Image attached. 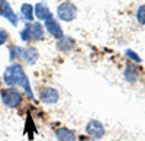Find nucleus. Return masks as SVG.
<instances>
[{
	"instance_id": "f257e3e1",
	"label": "nucleus",
	"mask_w": 145,
	"mask_h": 141,
	"mask_svg": "<svg viewBox=\"0 0 145 141\" xmlns=\"http://www.w3.org/2000/svg\"><path fill=\"white\" fill-rule=\"evenodd\" d=\"M3 80L5 83L10 87H22L28 93V96L32 98V89L29 85V79L26 76V73L23 71V67L18 63H13L6 67L5 74H3Z\"/></svg>"
},
{
	"instance_id": "f03ea898",
	"label": "nucleus",
	"mask_w": 145,
	"mask_h": 141,
	"mask_svg": "<svg viewBox=\"0 0 145 141\" xmlns=\"http://www.w3.org/2000/svg\"><path fill=\"white\" fill-rule=\"evenodd\" d=\"M0 98H2V102L5 106L13 109V108H18L22 102V92L16 87H7L2 90Z\"/></svg>"
},
{
	"instance_id": "7ed1b4c3",
	"label": "nucleus",
	"mask_w": 145,
	"mask_h": 141,
	"mask_svg": "<svg viewBox=\"0 0 145 141\" xmlns=\"http://www.w3.org/2000/svg\"><path fill=\"white\" fill-rule=\"evenodd\" d=\"M77 6L72 2H63L57 6V16L63 22H72L77 18Z\"/></svg>"
},
{
	"instance_id": "20e7f679",
	"label": "nucleus",
	"mask_w": 145,
	"mask_h": 141,
	"mask_svg": "<svg viewBox=\"0 0 145 141\" xmlns=\"http://www.w3.org/2000/svg\"><path fill=\"white\" fill-rule=\"evenodd\" d=\"M25 28L29 33L31 41H42L45 38V28L39 22H28Z\"/></svg>"
},
{
	"instance_id": "39448f33",
	"label": "nucleus",
	"mask_w": 145,
	"mask_h": 141,
	"mask_svg": "<svg viewBox=\"0 0 145 141\" xmlns=\"http://www.w3.org/2000/svg\"><path fill=\"white\" fill-rule=\"evenodd\" d=\"M44 22H45V25H44L45 31L50 33V35H52L55 39H59V38L64 35L61 25H59V22H58L54 16H50V18H48L46 20H44Z\"/></svg>"
},
{
	"instance_id": "423d86ee",
	"label": "nucleus",
	"mask_w": 145,
	"mask_h": 141,
	"mask_svg": "<svg viewBox=\"0 0 145 141\" xmlns=\"http://www.w3.org/2000/svg\"><path fill=\"white\" fill-rule=\"evenodd\" d=\"M86 131L87 134L94 138V140H100L105 137V127L102 122H99L97 119H91L87 122V127H86Z\"/></svg>"
},
{
	"instance_id": "0eeeda50",
	"label": "nucleus",
	"mask_w": 145,
	"mask_h": 141,
	"mask_svg": "<svg viewBox=\"0 0 145 141\" xmlns=\"http://www.w3.org/2000/svg\"><path fill=\"white\" fill-rule=\"evenodd\" d=\"M39 99L44 102V103H48V105H52V103H57L58 99H59V93L57 89L51 87V86H46V87H42L41 92H39Z\"/></svg>"
},
{
	"instance_id": "6e6552de",
	"label": "nucleus",
	"mask_w": 145,
	"mask_h": 141,
	"mask_svg": "<svg viewBox=\"0 0 145 141\" xmlns=\"http://www.w3.org/2000/svg\"><path fill=\"white\" fill-rule=\"evenodd\" d=\"M0 15H2L3 18H6L7 20H10V23H12L13 26H18L19 18L16 16L15 12L12 10L9 2H6V0H0Z\"/></svg>"
},
{
	"instance_id": "1a4fd4ad",
	"label": "nucleus",
	"mask_w": 145,
	"mask_h": 141,
	"mask_svg": "<svg viewBox=\"0 0 145 141\" xmlns=\"http://www.w3.org/2000/svg\"><path fill=\"white\" fill-rule=\"evenodd\" d=\"M57 48L63 52H71L76 48V39L70 35H63L59 39H57Z\"/></svg>"
},
{
	"instance_id": "9d476101",
	"label": "nucleus",
	"mask_w": 145,
	"mask_h": 141,
	"mask_svg": "<svg viewBox=\"0 0 145 141\" xmlns=\"http://www.w3.org/2000/svg\"><path fill=\"white\" fill-rule=\"evenodd\" d=\"M33 15L39 20H46L50 16H52L50 7H48V5L45 2H39V3H36L33 6Z\"/></svg>"
},
{
	"instance_id": "9b49d317",
	"label": "nucleus",
	"mask_w": 145,
	"mask_h": 141,
	"mask_svg": "<svg viewBox=\"0 0 145 141\" xmlns=\"http://www.w3.org/2000/svg\"><path fill=\"white\" fill-rule=\"evenodd\" d=\"M123 77L129 83H135L139 77V68L134 64V63H128L125 66V71H123Z\"/></svg>"
},
{
	"instance_id": "f8f14e48",
	"label": "nucleus",
	"mask_w": 145,
	"mask_h": 141,
	"mask_svg": "<svg viewBox=\"0 0 145 141\" xmlns=\"http://www.w3.org/2000/svg\"><path fill=\"white\" fill-rule=\"evenodd\" d=\"M22 58H23V60H25L29 66L35 64L36 61H38V58H39V51H38V48H36V47H28V48H25V50H23Z\"/></svg>"
},
{
	"instance_id": "ddd939ff",
	"label": "nucleus",
	"mask_w": 145,
	"mask_h": 141,
	"mask_svg": "<svg viewBox=\"0 0 145 141\" xmlns=\"http://www.w3.org/2000/svg\"><path fill=\"white\" fill-rule=\"evenodd\" d=\"M58 141H76V132L70 128H58L55 131Z\"/></svg>"
},
{
	"instance_id": "4468645a",
	"label": "nucleus",
	"mask_w": 145,
	"mask_h": 141,
	"mask_svg": "<svg viewBox=\"0 0 145 141\" xmlns=\"http://www.w3.org/2000/svg\"><path fill=\"white\" fill-rule=\"evenodd\" d=\"M20 13H22V18L25 19L26 22H32L35 15H33V6L31 3H23L20 6Z\"/></svg>"
},
{
	"instance_id": "2eb2a0df",
	"label": "nucleus",
	"mask_w": 145,
	"mask_h": 141,
	"mask_svg": "<svg viewBox=\"0 0 145 141\" xmlns=\"http://www.w3.org/2000/svg\"><path fill=\"white\" fill-rule=\"evenodd\" d=\"M10 60H19L23 55V50L20 47H10Z\"/></svg>"
},
{
	"instance_id": "dca6fc26",
	"label": "nucleus",
	"mask_w": 145,
	"mask_h": 141,
	"mask_svg": "<svg viewBox=\"0 0 145 141\" xmlns=\"http://www.w3.org/2000/svg\"><path fill=\"white\" fill-rule=\"evenodd\" d=\"M137 20L139 25L145 26V5H141L137 9Z\"/></svg>"
},
{
	"instance_id": "f3484780",
	"label": "nucleus",
	"mask_w": 145,
	"mask_h": 141,
	"mask_svg": "<svg viewBox=\"0 0 145 141\" xmlns=\"http://www.w3.org/2000/svg\"><path fill=\"white\" fill-rule=\"evenodd\" d=\"M125 54H126V57L131 58V60H134V63H141V61H142V60H141V57H139L137 52H134L132 50H126Z\"/></svg>"
},
{
	"instance_id": "a211bd4d",
	"label": "nucleus",
	"mask_w": 145,
	"mask_h": 141,
	"mask_svg": "<svg viewBox=\"0 0 145 141\" xmlns=\"http://www.w3.org/2000/svg\"><path fill=\"white\" fill-rule=\"evenodd\" d=\"M9 39V32L3 28H0V45H5Z\"/></svg>"
},
{
	"instance_id": "6ab92c4d",
	"label": "nucleus",
	"mask_w": 145,
	"mask_h": 141,
	"mask_svg": "<svg viewBox=\"0 0 145 141\" xmlns=\"http://www.w3.org/2000/svg\"><path fill=\"white\" fill-rule=\"evenodd\" d=\"M20 38H22V41H25V42H29V41H31V39H29V33H28L26 28H23V29H22V32H20Z\"/></svg>"
},
{
	"instance_id": "aec40b11",
	"label": "nucleus",
	"mask_w": 145,
	"mask_h": 141,
	"mask_svg": "<svg viewBox=\"0 0 145 141\" xmlns=\"http://www.w3.org/2000/svg\"><path fill=\"white\" fill-rule=\"evenodd\" d=\"M0 87H2V77H0Z\"/></svg>"
},
{
	"instance_id": "412c9836",
	"label": "nucleus",
	"mask_w": 145,
	"mask_h": 141,
	"mask_svg": "<svg viewBox=\"0 0 145 141\" xmlns=\"http://www.w3.org/2000/svg\"><path fill=\"white\" fill-rule=\"evenodd\" d=\"M81 141H91V140H81Z\"/></svg>"
}]
</instances>
